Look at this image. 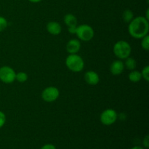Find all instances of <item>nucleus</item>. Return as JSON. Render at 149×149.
I'll list each match as a JSON object with an SVG mask.
<instances>
[{"label":"nucleus","instance_id":"nucleus-1","mask_svg":"<svg viewBox=\"0 0 149 149\" xmlns=\"http://www.w3.org/2000/svg\"><path fill=\"white\" fill-rule=\"evenodd\" d=\"M149 31L148 20L143 16L134 17L129 23L128 32L130 35L135 39H141L148 35Z\"/></svg>","mask_w":149,"mask_h":149},{"label":"nucleus","instance_id":"nucleus-2","mask_svg":"<svg viewBox=\"0 0 149 149\" xmlns=\"http://www.w3.org/2000/svg\"><path fill=\"white\" fill-rule=\"evenodd\" d=\"M113 52L115 56L119 60H125L127 58L130 56L131 52H132V47L127 42L120 40L116 42L113 45Z\"/></svg>","mask_w":149,"mask_h":149},{"label":"nucleus","instance_id":"nucleus-3","mask_svg":"<svg viewBox=\"0 0 149 149\" xmlns=\"http://www.w3.org/2000/svg\"><path fill=\"white\" fill-rule=\"evenodd\" d=\"M65 63L67 68L73 72H80L84 68V60L77 54H69Z\"/></svg>","mask_w":149,"mask_h":149},{"label":"nucleus","instance_id":"nucleus-4","mask_svg":"<svg viewBox=\"0 0 149 149\" xmlns=\"http://www.w3.org/2000/svg\"><path fill=\"white\" fill-rule=\"evenodd\" d=\"M75 34L79 40L83 42H89L93 39L95 32L92 26L87 24H81L77 26Z\"/></svg>","mask_w":149,"mask_h":149},{"label":"nucleus","instance_id":"nucleus-5","mask_svg":"<svg viewBox=\"0 0 149 149\" xmlns=\"http://www.w3.org/2000/svg\"><path fill=\"white\" fill-rule=\"evenodd\" d=\"M16 73L13 68L4 65L0 68V80L5 84H11L15 81Z\"/></svg>","mask_w":149,"mask_h":149},{"label":"nucleus","instance_id":"nucleus-6","mask_svg":"<svg viewBox=\"0 0 149 149\" xmlns=\"http://www.w3.org/2000/svg\"><path fill=\"white\" fill-rule=\"evenodd\" d=\"M118 114L115 110L112 109H107L103 111L100 116V121L103 125L109 126L116 122Z\"/></svg>","mask_w":149,"mask_h":149},{"label":"nucleus","instance_id":"nucleus-7","mask_svg":"<svg viewBox=\"0 0 149 149\" xmlns=\"http://www.w3.org/2000/svg\"><path fill=\"white\" fill-rule=\"evenodd\" d=\"M60 91L57 87H47L42 92V98L44 101L52 103L55 101L59 97Z\"/></svg>","mask_w":149,"mask_h":149},{"label":"nucleus","instance_id":"nucleus-8","mask_svg":"<svg viewBox=\"0 0 149 149\" xmlns=\"http://www.w3.org/2000/svg\"><path fill=\"white\" fill-rule=\"evenodd\" d=\"M66 51L69 54H77L81 49V42L77 39H71L67 42Z\"/></svg>","mask_w":149,"mask_h":149},{"label":"nucleus","instance_id":"nucleus-9","mask_svg":"<svg viewBox=\"0 0 149 149\" xmlns=\"http://www.w3.org/2000/svg\"><path fill=\"white\" fill-rule=\"evenodd\" d=\"M84 80L89 85H97L100 81V77L98 74L94 71H88L84 74Z\"/></svg>","mask_w":149,"mask_h":149},{"label":"nucleus","instance_id":"nucleus-10","mask_svg":"<svg viewBox=\"0 0 149 149\" xmlns=\"http://www.w3.org/2000/svg\"><path fill=\"white\" fill-rule=\"evenodd\" d=\"M125 64L121 60L113 61L110 65V71L113 76H119L125 70Z\"/></svg>","mask_w":149,"mask_h":149},{"label":"nucleus","instance_id":"nucleus-11","mask_svg":"<svg viewBox=\"0 0 149 149\" xmlns=\"http://www.w3.org/2000/svg\"><path fill=\"white\" fill-rule=\"evenodd\" d=\"M47 31L51 35L58 36L62 31V27L58 22L50 21L47 24Z\"/></svg>","mask_w":149,"mask_h":149},{"label":"nucleus","instance_id":"nucleus-12","mask_svg":"<svg viewBox=\"0 0 149 149\" xmlns=\"http://www.w3.org/2000/svg\"><path fill=\"white\" fill-rule=\"evenodd\" d=\"M64 23L68 27L70 26H77V18L74 15L68 13L64 16Z\"/></svg>","mask_w":149,"mask_h":149},{"label":"nucleus","instance_id":"nucleus-13","mask_svg":"<svg viewBox=\"0 0 149 149\" xmlns=\"http://www.w3.org/2000/svg\"><path fill=\"white\" fill-rule=\"evenodd\" d=\"M128 78H129L130 81L134 83L139 82V81L143 79L141 71H136V70L131 71L130 73L129 74V75H128Z\"/></svg>","mask_w":149,"mask_h":149},{"label":"nucleus","instance_id":"nucleus-14","mask_svg":"<svg viewBox=\"0 0 149 149\" xmlns=\"http://www.w3.org/2000/svg\"><path fill=\"white\" fill-rule=\"evenodd\" d=\"M124 64H125V67H126L127 69L130 71L135 70L137 67V61L130 56L125 59V62L124 63Z\"/></svg>","mask_w":149,"mask_h":149},{"label":"nucleus","instance_id":"nucleus-15","mask_svg":"<svg viewBox=\"0 0 149 149\" xmlns=\"http://www.w3.org/2000/svg\"><path fill=\"white\" fill-rule=\"evenodd\" d=\"M134 18V13L130 10H125L122 13V19L124 22L129 23Z\"/></svg>","mask_w":149,"mask_h":149},{"label":"nucleus","instance_id":"nucleus-16","mask_svg":"<svg viewBox=\"0 0 149 149\" xmlns=\"http://www.w3.org/2000/svg\"><path fill=\"white\" fill-rule=\"evenodd\" d=\"M15 80L20 83L26 82L28 80V74L26 72H23V71L16 73Z\"/></svg>","mask_w":149,"mask_h":149},{"label":"nucleus","instance_id":"nucleus-17","mask_svg":"<svg viewBox=\"0 0 149 149\" xmlns=\"http://www.w3.org/2000/svg\"><path fill=\"white\" fill-rule=\"evenodd\" d=\"M141 47L146 51H148L149 49V36L148 34L145 36L141 39Z\"/></svg>","mask_w":149,"mask_h":149},{"label":"nucleus","instance_id":"nucleus-18","mask_svg":"<svg viewBox=\"0 0 149 149\" xmlns=\"http://www.w3.org/2000/svg\"><path fill=\"white\" fill-rule=\"evenodd\" d=\"M141 75H142V78L146 81H149V65H146L143 68V69L141 71Z\"/></svg>","mask_w":149,"mask_h":149},{"label":"nucleus","instance_id":"nucleus-19","mask_svg":"<svg viewBox=\"0 0 149 149\" xmlns=\"http://www.w3.org/2000/svg\"><path fill=\"white\" fill-rule=\"evenodd\" d=\"M7 25H8V23L5 17L0 16V32L5 30L7 27Z\"/></svg>","mask_w":149,"mask_h":149},{"label":"nucleus","instance_id":"nucleus-20","mask_svg":"<svg viewBox=\"0 0 149 149\" xmlns=\"http://www.w3.org/2000/svg\"><path fill=\"white\" fill-rule=\"evenodd\" d=\"M6 122V116L4 112L0 111V129L4 125Z\"/></svg>","mask_w":149,"mask_h":149},{"label":"nucleus","instance_id":"nucleus-21","mask_svg":"<svg viewBox=\"0 0 149 149\" xmlns=\"http://www.w3.org/2000/svg\"><path fill=\"white\" fill-rule=\"evenodd\" d=\"M40 149H57L56 147L53 145V144L47 143L44 145L43 146H42V148Z\"/></svg>","mask_w":149,"mask_h":149},{"label":"nucleus","instance_id":"nucleus-22","mask_svg":"<svg viewBox=\"0 0 149 149\" xmlns=\"http://www.w3.org/2000/svg\"><path fill=\"white\" fill-rule=\"evenodd\" d=\"M143 146L145 148H148V146H149V136L148 135L145 136V138H143Z\"/></svg>","mask_w":149,"mask_h":149},{"label":"nucleus","instance_id":"nucleus-23","mask_svg":"<svg viewBox=\"0 0 149 149\" xmlns=\"http://www.w3.org/2000/svg\"><path fill=\"white\" fill-rule=\"evenodd\" d=\"M77 26H70V27H68V31L71 34H75L76 31H77Z\"/></svg>","mask_w":149,"mask_h":149},{"label":"nucleus","instance_id":"nucleus-24","mask_svg":"<svg viewBox=\"0 0 149 149\" xmlns=\"http://www.w3.org/2000/svg\"><path fill=\"white\" fill-rule=\"evenodd\" d=\"M28 1H29L31 3H39L40 1H42V0H28Z\"/></svg>","mask_w":149,"mask_h":149},{"label":"nucleus","instance_id":"nucleus-25","mask_svg":"<svg viewBox=\"0 0 149 149\" xmlns=\"http://www.w3.org/2000/svg\"><path fill=\"white\" fill-rule=\"evenodd\" d=\"M130 149H144V148L141 146H134Z\"/></svg>","mask_w":149,"mask_h":149}]
</instances>
